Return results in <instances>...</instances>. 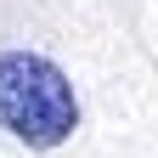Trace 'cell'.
<instances>
[{"label":"cell","instance_id":"obj_1","mask_svg":"<svg viewBox=\"0 0 158 158\" xmlns=\"http://www.w3.org/2000/svg\"><path fill=\"white\" fill-rule=\"evenodd\" d=\"M0 130H11L34 152L62 147L79 130V96L51 56H40V51L0 56Z\"/></svg>","mask_w":158,"mask_h":158}]
</instances>
